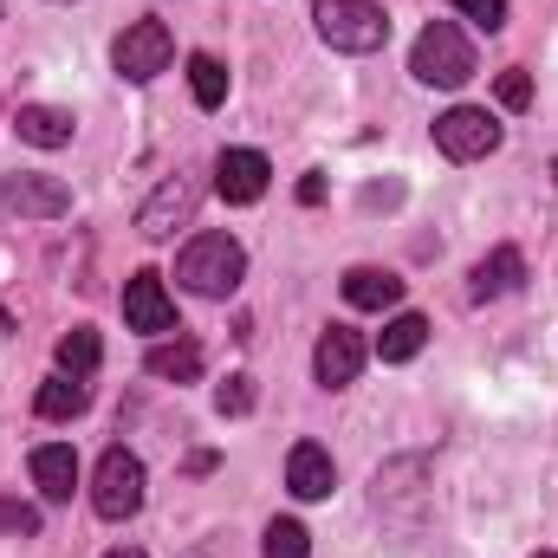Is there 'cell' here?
<instances>
[{
  "instance_id": "6da1fadb",
  "label": "cell",
  "mask_w": 558,
  "mask_h": 558,
  "mask_svg": "<svg viewBox=\"0 0 558 558\" xmlns=\"http://www.w3.org/2000/svg\"><path fill=\"white\" fill-rule=\"evenodd\" d=\"M175 279L195 292V299H228L241 292L247 279V247L234 234H195L182 254H175Z\"/></svg>"
},
{
  "instance_id": "7a4b0ae2",
  "label": "cell",
  "mask_w": 558,
  "mask_h": 558,
  "mask_svg": "<svg viewBox=\"0 0 558 558\" xmlns=\"http://www.w3.org/2000/svg\"><path fill=\"white\" fill-rule=\"evenodd\" d=\"M410 72L422 85H441V92H461L474 78V46L454 20H428L416 33V52H410Z\"/></svg>"
},
{
  "instance_id": "3957f363",
  "label": "cell",
  "mask_w": 558,
  "mask_h": 558,
  "mask_svg": "<svg viewBox=\"0 0 558 558\" xmlns=\"http://www.w3.org/2000/svg\"><path fill=\"white\" fill-rule=\"evenodd\" d=\"M312 26L331 52H377L390 39V20L377 0H318L312 7Z\"/></svg>"
},
{
  "instance_id": "277c9868",
  "label": "cell",
  "mask_w": 558,
  "mask_h": 558,
  "mask_svg": "<svg viewBox=\"0 0 558 558\" xmlns=\"http://www.w3.org/2000/svg\"><path fill=\"white\" fill-rule=\"evenodd\" d=\"M143 507V461L131 448H105L98 474H92V513L98 520H131Z\"/></svg>"
},
{
  "instance_id": "5b68a950",
  "label": "cell",
  "mask_w": 558,
  "mask_h": 558,
  "mask_svg": "<svg viewBox=\"0 0 558 558\" xmlns=\"http://www.w3.org/2000/svg\"><path fill=\"white\" fill-rule=\"evenodd\" d=\"M435 149H441L448 162H481V156H494V149H500V124H494V111H481V105H454V111H441V118H435Z\"/></svg>"
},
{
  "instance_id": "8992f818",
  "label": "cell",
  "mask_w": 558,
  "mask_h": 558,
  "mask_svg": "<svg viewBox=\"0 0 558 558\" xmlns=\"http://www.w3.org/2000/svg\"><path fill=\"white\" fill-rule=\"evenodd\" d=\"M169 59H175V39H169L162 20H137V26H124L118 46H111V65H118L131 85H149L156 72H169Z\"/></svg>"
},
{
  "instance_id": "52a82bcc",
  "label": "cell",
  "mask_w": 558,
  "mask_h": 558,
  "mask_svg": "<svg viewBox=\"0 0 558 558\" xmlns=\"http://www.w3.org/2000/svg\"><path fill=\"white\" fill-rule=\"evenodd\" d=\"M0 208L20 221H59V215H72V189L59 175H7Z\"/></svg>"
},
{
  "instance_id": "ba28073f",
  "label": "cell",
  "mask_w": 558,
  "mask_h": 558,
  "mask_svg": "<svg viewBox=\"0 0 558 558\" xmlns=\"http://www.w3.org/2000/svg\"><path fill=\"white\" fill-rule=\"evenodd\" d=\"M124 325H131V331H143V338L175 331V299H169V286H162V274H156V267L131 274V286H124Z\"/></svg>"
},
{
  "instance_id": "9c48e42d",
  "label": "cell",
  "mask_w": 558,
  "mask_h": 558,
  "mask_svg": "<svg viewBox=\"0 0 558 558\" xmlns=\"http://www.w3.org/2000/svg\"><path fill=\"white\" fill-rule=\"evenodd\" d=\"M422 481H428V461L422 454H403V461H384L377 468V513L390 520H422Z\"/></svg>"
},
{
  "instance_id": "30bf717a",
  "label": "cell",
  "mask_w": 558,
  "mask_h": 558,
  "mask_svg": "<svg viewBox=\"0 0 558 558\" xmlns=\"http://www.w3.org/2000/svg\"><path fill=\"white\" fill-rule=\"evenodd\" d=\"M267 182H274V162H267L260 149H221V156H215V189H221V202L254 208V202L267 195Z\"/></svg>"
},
{
  "instance_id": "8fae6325",
  "label": "cell",
  "mask_w": 558,
  "mask_h": 558,
  "mask_svg": "<svg viewBox=\"0 0 558 558\" xmlns=\"http://www.w3.org/2000/svg\"><path fill=\"white\" fill-rule=\"evenodd\" d=\"M195 202H202V189H195L189 175H169V182H162V189L137 208V234H143V241H169V234L195 215Z\"/></svg>"
},
{
  "instance_id": "7c38bea8",
  "label": "cell",
  "mask_w": 558,
  "mask_h": 558,
  "mask_svg": "<svg viewBox=\"0 0 558 558\" xmlns=\"http://www.w3.org/2000/svg\"><path fill=\"white\" fill-rule=\"evenodd\" d=\"M357 371H364V338H357L351 325H331V331H318L312 377H318L325 390H344V384H357Z\"/></svg>"
},
{
  "instance_id": "4fadbf2b",
  "label": "cell",
  "mask_w": 558,
  "mask_h": 558,
  "mask_svg": "<svg viewBox=\"0 0 558 558\" xmlns=\"http://www.w3.org/2000/svg\"><path fill=\"white\" fill-rule=\"evenodd\" d=\"M286 487H292L299 500H325V494L338 487V468H331V454H325L318 441H299V448L286 454Z\"/></svg>"
},
{
  "instance_id": "5bb4252c",
  "label": "cell",
  "mask_w": 558,
  "mask_h": 558,
  "mask_svg": "<svg viewBox=\"0 0 558 558\" xmlns=\"http://www.w3.org/2000/svg\"><path fill=\"white\" fill-rule=\"evenodd\" d=\"M33 487H39L52 507H65V500H72V487H78V454H72L65 441L33 448Z\"/></svg>"
},
{
  "instance_id": "9a60e30c",
  "label": "cell",
  "mask_w": 558,
  "mask_h": 558,
  "mask_svg": "<svg viewBox=\"0 0 558 558\" xmlns=\"http://www.w3.org/2000/svg\"><path fill=\"white\" fill-rule=\"evenodd\" d=\"M13 131H20V143H33V149H65L78 124H72V111H59V105H20Z\"/></svg>"
},
{
  "instance_id": "2e32d148",
  "label": "cell",
  "mask_w": 558,
  "mask_h": 558,
  "mask_svg": "<svg viewBox=\"0 0 558 558\" xmlns=\"http://www.w3.org/2000/svg\"><path fill=\"white\" fill-rule=\"evenodd\" d=\"M520 279H526V260H520V247H494L481 267H474V299L487 305V299H507V292H520Z\"/></svg>"
},
{
  "instance_id": "e0dca14e",
  "label": "cell",
  "mask_w": 558,
  "mask_h": 558,
  "mask_svg": "<svg viewBox=\"0 0 558 558\" xmlns=\"http://www.w3.org/2000/svg\"><path fill=\"white\" fill-rule=\"evenodd\" d=\"M403 299V279L384 274V267H351L344 274V305H357V312H390Z\"/></svg>"
},
{
  "instance_id": "ac0fdd59",
  "label": "cell",
  "mask_w": 558,
  "mask_h": 558,
  "mask_svg": "<svg viewBox=\"0 0 558 558\" xmlns=\"http://www.w3.org/2000/svg\"><path fill=\"white\" fill-rule=\"evenodd\" d=\"M143 371H149V377H162V384H195V377H202V344H195V338H175V344H149Z\"/></svg>"
},
{
  "instance_id": "d6986e66",
  "label": "cell",
  "mask_w": 558,
  "mask_h": 558,
  "mask_svg": "<svg viewBox=\"0 0 558 558\" xmlns=\"http://www.w3.org/2000/svg\"><path fill=\"white\" fill-rule=\"evenodd\" d=\"M422 344H428V318H422V312H397V318L377 331V357H384V364H410Z\"/></svg>"
},
{
  "instance_id": "ffe728a7",
  "label": "cell",
  "mask_w": 558,
  "mask_h": 558,
  "mask_svg": "<svg viewBox=\"0 0 558 558\" xmlns=\"http://www.w3.org/2000/svg\"><path fill=\"white\" fill-rule=\"evenodd\" d=\"M85 403H92L85 377H52V384H39V397H33V410H39L46 422H72V416H85Z\"/></svg>"
},
{
  "instance_id": "44dd1931",
  "label": "cell",
  "mask_w": 558,
  "mask_h": 558,
  "mask_svg": "<svg viewBox=\"0 0 558 558\" xmlns=\"http://www.w3.org/2000/svg\"><path fill=\"white\" fill-rule=\"evenodd\" d=\"M189 92H195V105H202V111L228 105V65H221L215 52H195V59H189Z\"/></svg>"
},
{
  "instance_id": "7402d4cb",
  "label": "cell",
  "mask_w": 558,
  "mask_h": 558,
  "mask_svg": "<svg viewBox=\"0 0 558 558\" xmlns=\"http://www.w3.org/2000/svg\"><path fill=\"white\" fill-rule=\"evenodd\" d=\"M98 357H105V344H98L92 325H72V331L59 338V371H65V377H92Z\"/></svg>"
},
{
  "instance_id": "603a6c76",
  "label": "cell",
  "mask_w": 558,
  "mask_h": 558,
  "mask_svg": "<svg viewBox=\"0 0 558 558\" xmlns=\"http://www.w3.org/2000/svg\"><path fill=\"white\" fill-rule=\"evenodd\" d=\"M260 553H267V558H305V553H312V533H305L299 520H274Z\"/></svg>"
},
{
  "instance_id": "cb8c5ba5",
  "label": "cell",
  "mask_w": 558,
  "mask_h": 558,
  "mask_svg": "<svg viewBox=\"0 0 558 558\" xmlns=\"http://www.w3.org/2000/svg\"><path fill=\"white\" fill-rule=\"evenodd\" d=\"M215 410H221V416H247V410H254V377H228V384L215 390Z\"/></svg>"
},
{
  "instance_id": "d4e9b609",
  "label": "cell",
  "mask_w": 558,
  "mask_h": 558,
  "mask_svg": "<svg viewBox=\"0 0 558 558\" xmlns=\"http://www.w3.org/2000/svg\"><path fill=\"white\" fill-rule=\"evenodd\" d=\"M448 7H454V13H468L481 33H500V26H507V0H448Z\"/></svg>"
},
{
  "instance_id": "484cf974",
  "label": "cell",
  "mask_w": 558,
  "mask_h": 558,
  "mask_svg": "<svg viewBox=\"0 0 558 558\" xmlns=\"http://www.w3.org/2000/svg\"><path fill=\"white\" fill-rule=\"evenodd\" d=\"M0 533L33 539V533H39V507H26V500H0Z\"/></svg>"
},
{
  "instance_id": "4316f807",
  "label": "cell",
  "mask_w": 558,
  "mask_h": 558,
  "mask_svg": "<svg viewBox=\"0 0 558 558\" xmlns=\"http://www.w3.org/2000/svg\"><path fill=\"white\" fill-rule=\"evenodd\" d=\"M500 105L507 111H526L533 105V78L526 72H500Z\"/></svg>"
},
{
  "instance_id": "83f0119b",
  "label": "cell",
  "mask_w": 558,
  "mask_h": 558,
  "mask_svg": "<svg viewBox=\"0 0 558 558\" xmlns=\"http://www.w3.org/2000/svg\"><path fill=\"white\" fill-rule=\"evenodd\" d=\"M189 558H221V546H215V539H208V546H202V553H189Z\"/></svg>"
},
{
  "instance_id": "f1b7e54d",
  "label": "cell",
  "mask_w": 558,
  "mask_h": 558,
  "mask_svg": "<svg viewBox=\"0 0 558 558\" xmlns=\"http://www.w3.org/2000/svg\"><path fill=\"white\" fill-rule=\"evenodd\" d=\"M105 558H143L137 546H118V553H105Z\"/></svg>"
},
{
  "instance_id": "f546056e",
  "label": "cell",
  "mask_w": 558,
  "mask_h": 558,
  "mask_svg": "<svg viewBox=\"0 0 558 558\" xmlns=\"http://www.w3.org/2000/svg\"><path fill=\"white\" fill-rule=\"evenodd\" d=\"M533 558H558V553H533Z\"/></svg>"
}]
</instances>
